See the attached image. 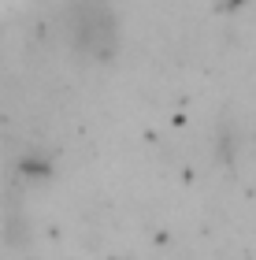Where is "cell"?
Returning <instances> with one entry per match:
<instances>
[{
    "label": "cell",
    "instance_id": "obj_1",
    "mask_svg": "<svg viewBox=\"0 0 256 260\" xmlns=\"http://www.w3.org/2000/svg\"><path fill=\"white\" fill-rule=\"evenodd\" d=\"M67 38H71L75 52L86 60H112L119 49V19L108 0H71L67 8Z\"/></svg>",
    "mask_w": 256,
    "mask_h": 260
}]
</instances>
